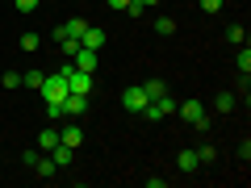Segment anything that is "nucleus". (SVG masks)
Returning <instances> with one entry per match:
<instances>
[{"label":"nucleus","mask_w":251,"mask_h":188,"mask_svg":"<svg viewBox=\"0 0 251 188\" xmlns=\"http://www.w3.org/2000/svg\"><path fill=\"white\" fill-rule=\"evenodd\" d=\"M38 92H42V100H46V113H50V117H63V96H67V92H72V88H67V75H46V80H42V88H38Z\"/></svg>","instance_id":"1"},{"label":"nucleus","mask_w":251,"mask_h":188,"mask_svg":"<svg viewBox=\"0 0 251 188\" xmlns=\"http://www.w3.org/2000/svg\"><path fill=\"white\" fill-rule=\"evenodd\" d=\"M63 75H67V88H72V92H80V96H88V92H92V75L80 71L75 63H67V67H63Z\"/></svg>","instance_id":"2"},{"label":"nucleus","mask_w":251,"mask_h":188,"mask_svg":"<svg viewBox=\"0 0 251 188\" xmlns=\"http://www.w3.org/2000/svg\"><path fill=\"white\" fill-rule=\"evenodd\" d=\"M84 29H88V21H84V17H72V21H63V25L54 29V42H63V38H75V42H80Z\"/></svg>","instance_id":"3"},{"label":"nucleus","mask_w":251,"mask_h":188,"mask_svg":"<svg viewBox=\"0 0 251 188\" xmlns=\"http://www.w3.org/2000/svg\"><path fill=\"white\" fill-rule=\"evenodd\" d=\"M59 109H63L67 117H84V113H88V96H80V92H67Z\"/></svg>","instance_id":"4"},{"label":"nucleus","mask_w":251,"mask_h":188,"mask_svg":"<svg viewBox=\"0 0 251 188\" xmlns=\"http://www.w3.org/2000/svg\"><path fill=\"white\" fill-rule=\"evenodd\" d=\"M143 105H147L143 84H134V88H126V92H122V109H130V113H143Z\"/></svg>","instance_id":"5"},{"label":"nucleus","mask_w":251,"mask_h":188,"mask_svg":"<svg viewBox=\"0 0 251 188\" xmlns=\"http://www.w3.org/2000/svg\"><path fill=\"white\" fill-rule=\"evenodd\" d=\"M72 63H75V67H80V71H97V50H88V46H80V50H75L72 54Z\"/></svg>","instance_id":"6"},{"label":"nucleus","mask_w":251,"mask_h":188,"mask_svg":"<svg viewBox=\"0 0 251 188\" xmlns=\"http://www.w3.org/2000/svg\"><path fill=\"white\" fill-rule=\"evenodd\" d=\"M105 42H109V38H105V29H100V25H88V29H84V38H80V46H88V50H100Z\"/></svg>","instance_id":"7"},{"label":"nucleus","mask_w":251,"mask_h":188,"mask_svg":"<svg viewBox=\"0 0 251 188\" xmlns=\"http://www.w3.org/2000/svg\"><path fill=\"white\" fill-rule=\"evenodd\" d=\"M176 113H180V117H184V121H197V117H201V113H205V105H201V100H184V105H180V109H176Z\"/></svg>","instance_id":"8"},{"label":"nucleus","mask_w":251,"mask_h":188,"mask_svg":"<svg viewBox=\"0 0 251 188\" xmlns=\"http://www.w3.org/2000/svg\"><path fill=\"white\" fill-rule=\"evenodd\" d=\"M59 142H63V146H72V151H75V146L84 142V130H80V125H67V130L59 134Z\"/></svg>","instance_id":"9"},{"label":"nucleus","mask_w":251,"mask_h":188,"mask_svg":"<svg viewBox=\"0 0 251 188\" xmlns=\"http://www.w3.org/2000/svg\"><path fill=\"white\" fill-rule=\"evenodd\" d=\"M180 171H184V176H193V171H197L201 167V159H197V151H180Z\"/></svg>","instance_id":"10"},{"label":"nucleus","mask_w":251,"mask_h":188,"mask_svg":"<svg viewBox=\"0 0 251 188\" xmlns=\"http://www.w3.org/2000/svg\"><path fill=\"white\" fill-rule=\"evenodd\" d=\"M46 155H50V159H54V167H67L75 151H72V146H63V142H59V146H54V151H46Z\"/></svg>","instance_id":"11"},{"label":"nucleus","mask_w":251,"mask_h":188,"mask_svg":"<svg viewBox=\"0 0 251 188\" xmlns=\"http://www.w3.org/2000/svg\"><path fill=\"white\" fill-rule=\"evenodd\" d=\"M38 146H42V155L54 151V146H59V130H42V134H38Z\"/></svg>","instance_id":"12"},{"label":"nucleus","mask_w":251,"mask_h":188,"mask_svg":"<svg viewBox=\"0 0 251 188\" xmlns=\"http://www.w3.org/2000/svg\"><path fill=\"white\" fill-rule=\"evenodd\" d=\"M34 171H38V176H54V171H59V167H54V159H50V155H38V163H34Z\"/></svg>","instance_id":"13"},{"label":"nucleus","mask_w":251,"mask_h":188,"mask_svg":"<svg viewBox=\"0 0 251 188\" xmlns=\"http://www.w3.org/2000/svg\"><path fill=\"white\" fill-rule=\"evenodd\" d=\"M143 92H147V100H155V96H163V92H168V84H163V80H147Z\"/></svg>","instance_id":"14"},{"label":"nucleus","mask_w":251,"mask_h":188,"mask_svg":"<svg viewBox=\"0 0 251 188\" xmlns=\"http://www.w3.org/2000/svg\"><path fill=\"white\" fill-rule=\"evenodd\" d=\"M42 80H46L42 71H21V84H25V88H34V92L42 88Z\"/></svg>","instance_id":"15"},{"label":"nucleus","mask_w":251,"mask_h":188,"mask_svg":"<svg viewBox=\"0 0 251 188\" xmlns=\"http://www.w3.org/2000/svg\"><path fill=\"white\" fill-rule=\"evenodd\" d=\"M155 4H159V0H130V17H143V9H155Z\"/></svg>","instance_id":"16"},{"label":"nucleus","mask_w":251,"mask_h":188,"mask_svg":"<svg viewBox=\"0 0 251 188\" xmlns=\"http://www.w3.org/2000/svg\"><path fill=\"white\" fill-rule=\"evenodd\" d=\"M155 34L172 38V34H176V21H172V17H159V21H155Z\"/></svg>","instance_id":"17"},{"label":"nucleus","mask_w":251,"mask_h":188,"mask_svg":"<svg viewBox=\"0 0 251 188\" xmlns=\"http://www.w3.org/2000/svg\"><path fill=\"white\" fill-rule=\"evenodd\" d=\"M214 109H218V113H230V109H234V92H222V96L214 100Z\"/></svg>","instance_id":"18"},{"label":"nucleus","mask_w":251,"mask_h":188,"mask_svg":"<svg viewBox=\"0 0 251 188\" xmlns=\"http://www.w3.org/2000/svg\"><path fill=\"white\" fill-rule=\"evenodd\" d=\"M42 46V34H21V50H38Z\"/></svg>","instance_id":"19"},{"label":"nucleus","mask_w":251,"mask_h":188,"mask_svg":"<svg viewBox=\"0 0 251 188\" xmlns=\"http://www.w3.org/2000/svg\"><path fill=\"white\" fill-rule=\"evenodd\" d=\"M226 38L239 42V46H247V29H243V25H230V29H226Z\"/></svg>","instance_id":"20"},{"label":"nucleus","mask_w":251,"mask_h":188,"mask_svg":"<svg viewBox=\"0 0 251 188\" xmlns=\"http://www.w3.org/2000/svg\"><path fill=\"white\" fill-rule=\"evenodd\" d=\"M0 84H4V88H21V71H4V75H0Z\"/></svg>","instance_id":"21"},{"label":"nucleus","mask_w":251,"mask_h":188,"mask_svg":"<svg viewBox=\"0 0 251 188\" xmlns=\"http://www.w3.org/2000/svg\"><path fill=\"white\" fill-rule=\"evenodd\" d=\"M239 71H243V75H251V50H247V46L239 50Z\"/></svg>","instance_id":"22"},{"label":"nucleus","mask_w":251,"mask_h":188,"mask_svg":"<svg viewBox=\"0 0 251 188\" xmlns=\"http://www.w3.org/2000/svg\"><path fill=\"white\" fill-rule=\"evenodd\" d=\"M222 4H226V0H201V9H205L209 17H214V13H222Z\"/></svg>","instance_id":"23"},{"label":"nucleus","mask_w":251,"mask_h":188,"mask_svg":"<svg viewBox=\"0 0 251 188\" xmlns=\"http://www.w3.org/2000/svg\"><path fill=\"white\" fill-rule=\"evenodd\" d=\"M214 155H218V151H214V146L205 142V146H201V151H197V159H201V163H214Z\"/></svg>","instance_id":"24"},{"label":"nucleus","mask_w":251,"mask_h":188,"mask_svg":"<svg viewBox=\"0 0 251 188\" xmlns=\"http://www.w3.org/2000/svg\"><path fill=\"white\" fill-rule=\"evenodd\" d=\"M75 50H80V42H75V38H63V54H67V59H72Z\"/></svg>","instance_id":"25"},{"label":"nucleus","mask_w":251,"mask_h":188,"mask_svg":"<svg viewBox=\"0 0 251 188\" xmlns=\"http://www.w3.org/2000/svg\"><path fill=\"white\" fill-rule=\"evenodd\" d=\"M17 9H21V13H34V9H38V0H17Z\"/></svg>","instance_id":"26"},{"label":"nucleus","mask_w":251,"mask_h":188,"mask_svg":"<svg viewBox=\"0 0 251 188\" xmlns=\"http://www.w3.org/2000/svg\"><path fill=\"white\" fill-rule=\"evenodd\" d=\"M105 4H109V9H122V13L130 9V0H105Z\"/></svg>","instance_id":"27"}]
</instances>
